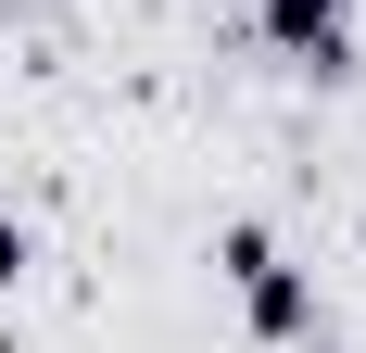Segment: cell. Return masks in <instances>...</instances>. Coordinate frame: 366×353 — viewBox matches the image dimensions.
Segmentation results:
<instances>
[{
	"mask_svg": "<svg viewBox=\"0 0 366 353\" xmlns=\"http://www.w3.org/2000/svg\"><path fill=\"white\" fill-rule=\"evenodd\" d=\"M215 265H227V290H240V316H253V341H316V290H303V265L278 240H265L253 214L215 240Z\"/></svg>",
	"mask_w": 366,
	"mask_h": 353,
	"instance_id": "1",
	"label": "cell"
},
{
	"mask_svg": "<svg viewBox=\"0 0 366 353\" xmlns=\"http://www.w3.org/2000/svg\"><path fill=\"white\" fill-rule=\"evenodd\" d=\"M265 51L303 76H354V26H341V0H265Z\"/></svg>",
	"mask_w": 366,
	"mask_h": 353,
	"instance_id": "2",
	"label": "cell"
},
{
	"mask_svg": "<svg viewBox=\"0 0 366 353\" xmlns=\"http://www.w3.org/2000/svg\"><path fill=\"white\" fill-rule=\"evenodd\" d=\"M13 278H26V214L0 202V290H13Z\"/></svg>",
	"mask_w": 366,
	"mask_h": 353,
	"instance_id": "3",
	"label": "cell"
}]
</instances>
